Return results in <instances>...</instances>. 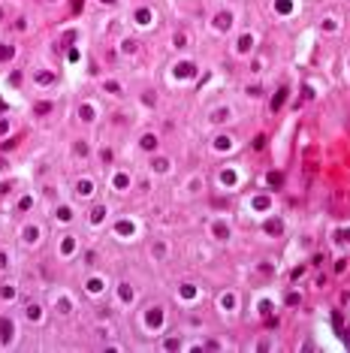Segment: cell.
<instances>
[{"mask_svg":"<svg viewBox=\"0 0 350 353\" xmlns=\"http://www.w3.org/2000/svg\"><path fill=\"white\" fill-rule=\"evenodd\" d=\"M124 52H130V55L136 52V43H133V39H127V43H124Z\"/></svg>","mask_w":350,"mask_h":353,"instance_id":"obj_5","label":"cell"},{"mask_svg":"<svg viewBox=\"0 0 350 353\" xmlns=\"http://www.w3.org/2000/svg\"><path fill=\"white\" fill-rule=\"evenodd\" d=\"M106 88H109V94H121V88H118V82H106Z\"/></svg>","mask_w":350,"mask_h":353,"instance_id":"obj_4","label":"cell"},{"mask_svg":"<svg viewBox=\"0 0 350 353\" xmlns=\"http://www.w3.org/2000/svg\"><path fill=\"white\" fill-rule=\"evenodd\" d=\"M214 239H223V242L229 239V226H226V223H223V226H220V223L214 226Z\"/></svg>","mask_w":350,"mask_h":353,"instance_id":"obj_2","label":"cell"},{"mask_svg":"<svg viewBox=\"0 0 350 353\" xmlns=\"http://www.w3.org/2000/svg\"><path fill=\"white\" fill-rule=\"evenodd\" d=\"M142 148H145V151H148V148L154 151V148H157V136H154V133H145V136H142Z\"/></svg>","mask_w":350,"mask_h":353,"instance_id":"obj_1","label":"cell"},{"mask_svg":"<svg viewBox=\"0 0 350 353\" xmlns=\"http://www.w3.org/2000/svg\"><path fill=\"white\" fill-rule=\"evenodd\" d=\"M169 169V160L166 157H157V160H154V172H166Z\"/></svg>","mask_w":350,"mask_h":353,"instance_id":"obj_3","label":"cell"}]
</instances>
